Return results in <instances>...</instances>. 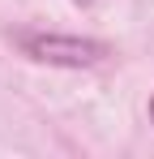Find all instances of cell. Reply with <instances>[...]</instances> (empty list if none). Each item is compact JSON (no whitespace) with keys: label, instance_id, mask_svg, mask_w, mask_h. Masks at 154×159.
I'll list each match as a JSON object with an SVG mask.
<instances>
[{"label":"cell","instance_id":"cell-1","mask_svg":"<svg viewBox=\"0 0 154 159\" xmlns=\"http://www.w3.org/2000/svg\"><path fill=\"white\" fill-rule=\"evenodd\" d=\"M22 48L43 65H64V69H90L107 60V43L99 39H77V34H22Z\"/></svg>","mask_w":154,"mask_h":159},{"label":"cell","instance_id":"cell-2","mask_svg":"<svg viewBox=\"0 0 154 159\" xmlns=\"http://www.w3.org/2000/svg\"><path fill=\"white\" fill-rule=\"evenodd\" d=\"M150 125H154V95H150Z\"/></svg>","mask_w":154,"mask_h":159}]
</instances>
